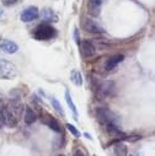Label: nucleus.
I'll return each instance as SVG.
<instances>
[{
  "mask_svg": "<svg viewBox=\"0 0 155 156\" xmlns=\"http://www.w3.org/2000/svg\"><path fill=\"white\" fill-rule=\"evenodd\" d=\"M94 92L99 98H107L114 95L116 92V84L112 80H105V81H97L94 83Z\"/></svg>",
  "mask_w": 155,
  "mask_h": 156,
  "instance_id": "f257e3e1",
  "label": "nucleus"
},
{
  "mask_svg": "<svg viewBox=\"0 0 155 156\" xmlns=\"http://www.w3.org/2000/svg\"><path fill=\"white\" fill-rule=\"evenodd\" d=\"M56 36H57V30L48 23L38 25L33 32V37L37 41H49Z\"/></svg>",
  "mask_w": 155,
  "mask_h": 156,
  "instance_id": "f03ea898",
  "label": "nucleus"
},
{
  "mask_svg": "<svg viewBox=\"0 0 155 156\" xmlns=\"http://www.w3.org/2000/svg\"><path fill=\"white\" fill-rule=\"evenodd\" d=\"M17 75V68L14 63L6 60V59H0V79L4 80H13Z\"/></svg>",
  "mask_w": 155,
  "mask_h": 156,
  "instance_id": "7ed1b4c3",
  "label": "nucleus"
},
{
  "mask_svg": "<svg viewBox=\"0 0 155 156\" xmlns=\"http://www.w3.org/2000/svg\"><path fill=\"white\" fill-rule=\"evenodd\" d=\"M96 117H97L99 122H101L102 124H107V123L117 124V122H118L117 115H116L113 112H111L110 109L105 108V107L96 108Z\"/></svg>",
  "mask_w": 155,
  "mask_h": 156,
  "instance_id": "20e7f679",
  "label": "nucleus"
},
{
  "mask_svg": "<svg viewBox=\"0 0 155 156\" xmlns=\"http://www.w3.org/2000/svg\"><path fill=\"white\" fill-rule=\"evenodd\" d=\"M17 117L9 109V107H4L0 109V121L8 127H15L17 123Z\"/></svg>",
  "mask_w": 155,
  "mask_h": 156,
  "instance_id": "39448f33",
  "label": "nucleus"
},
{
  "mask_svg": "<svg viewBox=\"0 0 155 156\" xmlns=\"http://www.w3.org/2000/svg\"><path fill=\"white\" fill-rule=\"evenodd\" d=\"M83 28L89 32V33H94V34H97V33H103L105 30L103 27L97 23L95 20H91V19H84L83 20Z\"/></svg>",
  "mask_w": 155,
  "mask_h": 156,
  "instance_id": "423d86ee",
  "label": "nucleus"
},
{
  "mask_svg": "<svg viewBox=\"0 0 155 156\" xmlns=\"http://www.w3.org/2000/svg\"><path fill=\"white\" fill-rule=\"evenodd\" d=\"M38 16H40L38 9L36 6H28L21 12V21L22 22H31V21L36 20Z\"/></svg>",
  "mask_w": 155,
  "mask_h": 156,
  "instance_id": "0eeeda50",
  "label": "nucleus"
},
{
  "mask_svg": "<svg viewBox=\"0 0 155 156\" xmlns=\"http://www.w3.org/2000/svg\"><path fill=\"white\" fill-rule=\"evenodd\" d=\"M105 126H106V130H107V133H108L111 136L116 138L117 140L127 139L126 134L122 132V129L118 127V124H114V123H107V124H105Z\"/></svg>",
  "mask_w": 155,
  "mask_h": 156,
  "instance_id": "6e6552de",
  "label": "nucleus"
},
{
  "mask_svg": "<svg viewBox=\"0 0 155 156\" xmlns=\"http://www.w3.org/2000/svg\"><path fill=\"white\" fill-rule=\"evenodd\" d=\"M79 51H80V54L84 57V58H90V57H92L94 54H95V51H96V48H95V46H94V43H91L90 41H81L80 43H79Z\"/></svg>",
  "mask_w": 155,
  "mask_h": 156,
  "instance_id": "1a4fd4ad",
  "label": "nucleus"
},
{
  "mask_svg": "<svg viewBox=\"0 0 155 156\" xmlns=\"http://www.w3.org/2000/svg\"><path fill=\"white\" fill-rule=\"evenodd\" d=\"M124 60V55L123 54H114L112 57H110L106 63H105V69L106 71H112L118 66V64H121Z\"/></svg>",
  "mask_w": 155,
  "mask_h": 156,
  "instance_id": "9d476101",
  "label": "nucleus"
},
{
  "mask_svg": "<svg viewBox=\"0 0 155 156\" xmlns=\"http://www.w3.org/2000/svg\"><path fill=\"white\" fill-rule=\"evenodd\" d=\"M42 122H43V124H46L48 128H51L53 132H56V133H60V132H62V128H60L59 122L54 118V117H52L51 114L46 113V114L43 115V118H42Z\"/></svg>",
  "mask_w": 155,
  "mask_h": 156,
  "instance_id": "9b49d317",
  "label": "nucleus"
},
{
  "mask_svg": "<svg viewBox=\"0 0 155 156\" xmlns=\"http://www.w3.org/2000/svg\"><path fill=\"white\" fill-rule=\"evenodd\" d=\"M0 49H2L4 53L8 54H14L19 51V46L9 40H0Z\"/></svg>",
  "mask_w": 155,
  "mask_h": 156,
  "instance_id": "f8f14e48",
  "label": "nucleus"
},
{
  "mask_svg": "<svg viewBox=\"0 0 155 156\" xmlns=\"http://www.w3.org/2000/svg\"><path fill=\"white\" fill-rule=\"evenodd\" d=\"M112 149H113V156H128L127 145L121 140H116Z\"/></svg>",
  "mask_w": 155,
  "mask_h": 156,
  "instance_id": "ddd939ff",
  "label": "nucleus"
},
{
  "mask_svg": "<svg viewBox=\"0 0 155 156\" xmlns=\"http://www.w3.org/2000/svg\"><path fill=\"white\" fill-rule=\"evenodd\" d=\"M102 3H103V0H89V4H88L89 14L92 16H99L101 12Z\"/></svg>",
  "mask_w": 155,
  "mask_h": 156,
  "instance_id": "4468645a",
  "label": "nucleus"
},
{
  "mask_svg": "<svg viewBox=\"0 0 155 156\" xmlns=\"http://www.w3.org/2000/svg\"><path fill=\"white\" fill-rule=\"evenodd\" d=\"M23 119H25V123L26 124H32L37 121V114L36 112L30 107V106H26L25 107V115H23Z\"/></svg>",
  "mask_w": 155,
  "mask_h": 156,
  "instance_id": "2eb2a0df",
  "label": "nucleus"
},
{
  "mask_svg": "<svg viewBox=\"0 0 155 156\" xmlns=\"http://www.w3.org/2000/svg\"><path fill=\"white\" fill-rule=\"evenodd\" d=\"M70 80H71L76 86H81V85H83V76H81L80 71H78V70H73V71H71Z\"/></svg>",
  "mask_w": 155,
  "mask_h": 156,
  "instance_id": "dca6fc26",
  "label": "nucleus"
},
{
  "mask_svg": "<svg viewBox=\"0 0 155 156\" xmlns=\"http://www.w3.org/2000/svg\"><path fill=\"white\" fill-rule=\"evenodd\" d=\"M65 101H67L68 106L70 107L71 112L74 113L75 119H78V109H76V106L74 105V102H73V100H71V96H70V94H69V91H68V90H65Z\"/></svg>",
  "mask_w": 155,
  "mask_h": 156,
  "instance_id": "f3484780",
  "label": "nucleus"
},
{
  "mask_svg": "<svg viewBox=\"0 0 155 156\" xmlns=\"http://www.w3.org/2000/svg\"><path fill=\"white\" fill-rule=\"evenodd\" d=\"M51 103H52V106H53V108L62 115V117H64L65 115V113H64V109H63V107H62V105H60V102L57 100V98H54V97H51Z\"/></svg>",
  "mask_w": 155,
  "mask_h": 156,
  "instance_id": "a211bd4d",
  "label": "nucleus"
},
{
  "mask_svg": "<svg viewBox=\"0 0 155 156\" xmlns=\"http://www.w3.org/2000/svg\"><path fill=\"white\" fill-rule=\"evenodd\" d=\"M52 17L56 19V16L53 15V12H52L49 9H45V10L42 11V19H43L45 21H51Z\"/></svg>",
  "mask_w": 155,
  "mask_h": 156,
  "instance_id": "6ab92c4d",
  "label": "nucleus"
},
{
  "mask_svg": "<svg viewBox=\"0 0 155 156\" xmlns=\"http://www.w3.org/2000/svg\"><path fill=\"white\" fill-rule=\"evenodd\" d=\"M65 127H67V129H68V130H69V132H70V133H71L74 136H80V132L78 130V129H76V128H75L73 124L67 123V126H65Z\"/></svg>",
  "mask_w": 155,
  "mask_h": 156,
  "instance_id": "aec40b11",
  "label": "nucleus"
},
{
  "mask_svg": "<svg viewBox=\"0 0 155 156\" xmlns=\"http://www.w3.org/2000/svg\"><path fill=\"white\" fill-rule=\"evenodd\" d=\"M19 0H3V4L5 6H11V5H15Z\"/></svg>",
  "mask_w": 155,
  "mask_h": 156,
  "instance_id": "412c9836",
  "label": "nucleus"
},
{
  "mask_svg": "<svg viewBox=\"0 0 155 156\" xmlns=\"http://www.w3.org/2000/svg\"><path fill=\"white\" fill-rule=\"evenodd\" d=\"M74 38H75V42L79 44L80 43V38H79V32H78V28H74Z\"/></svg>",
  "mask_w": 155,
  "mask_h": 156,
  "instance_id": "4be33fe9",
  "label": "nucleus"
},
{
  "mask_svg": "<svg viewBox=\"0 0 155 156\" xmlns=\"http://www.w3.org/2000/svg\"><path fill=\"white\" fill-rule=\"evenodd\" d=\"M73 156H85V155H84V152L81 150H75L74 154H73Z\"/></svg>",
  "mask_w": 155,
  "mask_h": 156,
  "instance_id": "5701e85b",
  "label": "nucleus"
},
{
  "mask_svg": "<svg viewBox=\"0 0 155 156\" xmlns=\"http://www.w3.org/2000/svg\"><path fill=\"white\" fill-rule=\"evenodd\" d=\"M3 14V10H2V8H0V15H2Z\"/></svg>",
  "mask_w": 155,
  "mask_h": 156,
  "instance_id": "b1692460",
  "label": "nucleus"
}]
</instances>
